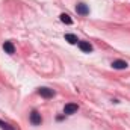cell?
<instances>
[{"label": "cell", "mask_w": 130, "mask_h": 130, "mask_svg": "<svg viewBox=\"0 0 130 130\" xmlns=\"http://www.w3.org/2000/svg\"><path fill=\"white\" fill-rule=\"evenodd\" d=\"M0 127L3 130H14L12 127H9V124H6V123H3V121H0Z\"/></svg>", "instance_id": "30bf717a"}, {"label": "cell", "mask_w": 130, "mask_h": 130, "mask_svg": "<svg viewBox=\"0 0 130 130\" xmlns=\"http://www.w3.org/2000/svg\"><path fill=\"white\" fill-rule=\"evenodd\" d=\"M77 110H79V106L74 104V103H68V104H65V107H64V113H67V115H73Z\"/></svg>", "instance_id": "6da1fadb"}, {"label": "cell", "mask_w": 130, "mask_h": 130, "mask_svg": "<svg viewBox=\"0 0 130 130\" xmlns=\"http://www.w3.org/2000/svg\"><path fill=\"white\" fill-rule=\"evenodd\" d=\"M41 121H42L41 115H39L36 110H33L32 113H30V123H32L33 126H39V124H41Z\"/></svg>", "instance_id": "7a4b0ae2"}, {"label": "cell", "mask_w": 130, "mask_h": 130, "mask_svg": "<svg viewBox=\"0 0 130 130\" xmlns=\"http://www.w3.org/2000/svg\"><path fill=\"white\" fill-rule=\"evenodd\" d=\"M3 50H5L6 53H9V55L15 53V47H14V44H12L11 41H6V42L3 44Z\"/></svg>", "instance_id": "52a82bcc"}, {"label": "cell", "mask_w": 130, "mask_h": 130, "mask_svg": "<svg viewBox=\"0 0 130 130\" xmlns=\"http://www.w3.org/2000/svg\"><path fill=\"white\" fill-rule=\"evenodd\" d=\"M61 21L65 23V24H71V23H73V20L70 18V15H68V14H61Z\"/></svg>", "instance_id": "9c48e42d"}, {"label": "cell", "mask_w": 130, "mask_h": 130, "mask_svg": "<svg viewBox=\"0 0 130 130\" xmlns=\"http://www.w3.org/2000/svg\"><path fill=\"white\" fill-rule=\"evenodd\" d=\"M38 92H39V95H41V97H44V98H52L53 95H55L53 89H48V88H41Z\"/></svg>", "instance_id": "3957f363"}, {"label": "cell", "mask_w": 130, "mask_h": 130, "mask_svg": "<svg viewBox=\"0 0 130 130\" xmlns=\"http://www.w3.org/2000/svg\"><path fill=\"white\" fill-rule=\"evenodd\" d=\"M79 48H80L82 52H85V53L92 52V45H91L89 42H86V41H79Z\"/></svg>", "instance_id": "5b68a950"}, {"label": "cell", "mask_w": 130, "mask_h": 130, "mask_svg": "<svg viewBox=\"0 0 130 130\" xmlns=\"http://www.w3.org/2000/svg\"><path fill=\"white\" fill-rule=\"evenodd\" d=\"M76 11H77V14H80V15H86V14L89 12L88 6H86V5H83V3H79V5L76 6Z\"/></svg>", "instance_id": "8992f818"}, {"label": "cell", "mask_w": 130, "mask_h": 130, "mask_svg": "<svg viewBox=\"0 0 130 130\" xmlns=\"http://www.w3.org/2000/svg\"><path fill=\"white\" fill-rule=\"evenodd\" d=\"M65 41H68L70 44H77L79 39H77L76 35H73V33H67V35H65Z\"/></svg>", "instance_id": "ba28073f"}, {"label": "cell", "mask_w": 130, "mask_h": 130, "mask_svg": "<svg viewBox=\"0 0 130 130\" xmlns=\"http://www.w3.org/2000/svg\"><path fill=\"white\" fill-rule=\"evenodd\" d=\"M112 67H113L115 70H126V68L129 67V64H127L126 61L118 59V61H113V62H112Z\"/></svg>", "instance_id": "277c9868"}]
</instances>
